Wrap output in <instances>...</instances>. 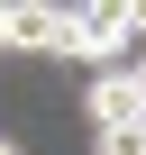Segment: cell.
<instances>
[{"label": "cell", "mask_w": 146, "mask_h": 155, "mask_svg": "<svg viewBox=\"0 0 146 155\" xmlns=\"http://www.w3.org/2000/svg\"><path fill=\"white\" fill-rule=\"evenodd\" d=\"M128 37H137V28H128V0H101V9H73L64 55H82V64H101V73H110V55H119Z\"/></svg>", "instance_id": "6da1fadb"}, {"label": "cell", "mask_w": 146, "mask_h": 155, "mask_svg": "<svg viewBox=\"0 0 146 155\" xmlns=\"http://www.w3.org/2000/svg\"><path fill=\"white\" fill-rule=\"evenodd\" d=\"M82 110H91V128H119V119H146V110H137V64H110L101 82L82 91Z\"/></svg>", "instance_id": "7a4b0ae2"}, {"label": "cell", "mask_w": 146, "mask_h": 155, "mask_svg": "<svg viewBox=\"0 0 146 155\" xmlns=\"http://www.w3.org/2000/svg\"><path fill=\"white\" fill-rule=\"evenodd\" d=\"M101 155H146V119H119V128H91Z\"/></svg>", "instance_id": "277c9868"}, {"label": "cell", "mask_w": 146, "mask_h": 155, "mask_svg": "<svg viewBox=\"0 0 146 155\" xmlns=\"http://www.w3.org/2000/svg\"><path fill=\"white\" fill-rule=\"evenodd\" d=\"M137 110H146V55H137Z\"/></svg>", "instance_id": "5b68a950"}, {"label": "cell", "mask_w": 146, "mask_h": 155, "mask_svg": "<svg viewBox=\"0 0 146 155\" xmlns=\"http://www.w3.org/2000/svg\"><path fill=\"white\" fill-rule=\"evenodd\" d=\"M0 155H18V146H9V137H0Z\"/></svg>", "instance_id": "52a82bcc"}, {"label": "cell", "mask_w": 146, "mask_h": 155, "mask_svg": "<svg viewBox=\"0 0 146 155\" xmlns=\"http://www.w3.org/2000/svg\"><path fill=\"white\" fill-rule=\"evenodd\" d=\"M64 37H73V9H46V0H18V9H9V46L64 55Z\"/></svg>", "instance_id": "3957f363"}, {"label": "cell", "mask_w": 146, "mask_h": 155, "mask_svg": "<svg viewBox=\"0 0 146 155\" xmlns=\"http://www.w3.org/2000/svg\"><path fill=\"white\" fill-rule=\"evenodd\" d=\"M0 55H9V9H0Z\"/></svg>", "instance_id": "8992f818"}]
</instances>
